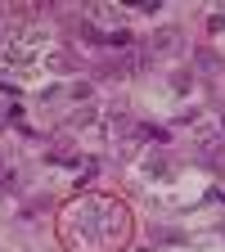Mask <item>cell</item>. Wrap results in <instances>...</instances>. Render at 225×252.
I'll return each instance as SVG.
<instances>
[{
    "label": "cell",
    "mask_w": 225,
    "mask_h": 252,
    "mask_svg": "<svg viewBox=\"0 0 225 252\" xmlns=\"http://www.w3.org/2000/svg\"><path fill=\"white\" fill-rule=\"evenodd\" d=\"M5 185H9V171H5V167H0V189H5Z\"/></svg>",
    "instance_id": "6da1fadb"
}]
</instances>
